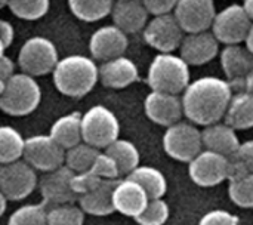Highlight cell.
Here are the masks:
<instances>
[{"label":"cell","instance_id":"obj_1","mask_svg":"<svg viewBox=\"0 0 253 225\" xmlns=\"http://www.w3.org/2000/svg\"><path fill=\"white\" fill-rule=\"evenodd\" d=\"M234 90L231 85L219 77L205 76L190 82L182 92L184 117L191 123L208 126L224 119Z\"/></svg>","mask_w":253,"mask_h":225},{"label":"cell","instance_id":"obj_2","mask_svg":"<svg viewBox=\"0 0 253 225\" xmlns=\"http://www.w3.org/2000/svg\"><path fill=\"white\" fill-rule=\"evenodd\" d=\"M52 76L59 93L70 98H83L99 82V67L93 58L68 55L58 61Z\"/></svg>","mask_w":253,"mask_h":225},{"label":"cell","instance_id":"obj_3","mask_svg":"<svg viewBox=\"0 0 253 225\" xmlns=\"http://www.w3.org/2000/svg\"><path fill=\"white\" fill-rule=\"evenodd\" d=\"M190 65L173 52H159L148 67L147 83L151 90L181 95L188 86Z\"/></svg>","mask_w":253,"mask_h":225},{"label":"cell","instance_id":"obj_4","mask_svg":"<svg viewBox=\"0 0 253 225\" xmlns=\"http://www.w3.org/2000/svg\"><path fill=\"white\" fill-rule=\"evenodd\" d=\"M42 89L36 77L25 73H13L0 95V110L13 117L28 116L40 105Z\"/></svg>","mask_w":253,"mask_h":225},{"label":"cell","instance_id":"obj_5","mask_svg":"<svg viewBox=\"0 0 253 225\" xmlns=\"http://www.w3.org/2000/svg\"><path fill=\"white\" fill-rule=\"evenodd\" d=\"M120 123L117 116L105 105H93L82 116L83 142L95 148H107L119 138Z\"/></svg>","mask_w":253,"mask_h":225},{"label":"cell","instance_id":"obj_6","mask_svg":"<svg viewBox=\"0 0 253 225\" xmlns=\"http://www.w3.org/2000/svg\"><path fill=\"white\" fill-rule=\"evenodd\" d=\"M58 61L59 56L56 46L52 40L43 36L30 37L18 52V65L21 71L33 77L52 73Z\"/></svg>","mask_w":253,"mask_h":225},{"label":"cell","instance_id":"obj_7","mask_svg":"<svg viewBox=\"0 0 253 225\" xmlns=\"http://www.w3.org/2000/svg\"><path fill=\"white\" fill-rule=\"evenodd\" d=\"M163 148L169 157L188 163L203 150L202 131H199L191 122L179 120L166 128Z\"/></svg>","mask_w":253,"mask_h":225},{"label":"cell","instance_id":"obj_8","mask_svg":"<svg viewBox=\"0 0 253 225\" xmlns=\"http://www.w3.org/2000/svg\"><path fill=\"white\" fill-rule=\"evenodd\" d=\"M234 162L211 150H202L188 162V175L199 187H215L228 181L233 174Z\"/></svg>","mask_w":253,"mask_h":225},{"label":"cell","instance_id":"obj_9","mask_svg":"<svg viewBox=\"0 0 253 225\" xmlns=\"http://www.w3.org/2000/svg\"><path fill=\"white\" fill-rule=\"evenodd\" d=\"M252 24L243 4L234 3L216 12L211 28L219 43L240 45L246 40Z\"/></svg>","mask_w":253,"mask_h":225},{"label":"cell","instance_id":"obj_10","mask_svg":"<svg viewBox=\"0 0 253 225\" xmlns=\"http://www.w3.org/2000/svg\"><path fill=\"white\" fill-rule=\"evenodd\" d=\"M37 187L36 171L25 160L0 165V191L7 200H24Z\"/></svg>","mask_w":253,"mask_h":225},{"label":"cell","instance_id":"obj_11","mask_svg":"<svg viewBox=\"0 0 253 225\" xmlns=\"http://www.w3.org/2000/svg\"><path fill=\"white\" fill-rule=\"evenodd\" d=\"M22 157L34 171L50 172L64 165L65 150L50 135H34L25 139Z\"/></svg>","mask_w":253,"mask_h":225},{"label":"cell","instance_id":"obj_12","mask_svg":"<svg viewBox=\"0 0 253 225\" xmlns=\"http://www.w3.org/2000/svg\"><path fill=\"white\" fill-rule=\"evenodd\" d=\"M144 40L159 52H173L179 49L185 36L173 13L156 15L142 30Z\"/></svg>","mask_w":253,"mask_h":225},{"label":"cell","instance_id":"obj_13","mask_svg":"<svg viewBox=\"0 0 253 225\" xmlns=\"http://www.w3.org/2000/svg\"><path fill=\"white\" fill-rule=\"evenodd\" d=\"M172 13L185 34L208 31L216 15L215 0H178Z\"/></svg>","mask_w":253,"mask_h":225},{"label":"cell","instance_id":"obj_14","mask_svg":"<svg viewBox=\"0 0 253 225\" xmlns=\"http://www.w3.org/2000/svg\"><path fill=\"white\" fill-rule=\"evenodd\" d=\"M74 172L68 169L65 165L46 172L40 180V194L43 199V205L49 209L53 206L73 203L77 200V194L71 187V180Z\"/></svg>","mask_w":253,"mask_h":225},{"label":"cell","instance_id":"obj_15","mask_svg":"<svg viewBox=\"0 0 253 225\" xmlns=\"http://www.w3.org/2000/svg\"><path fill=\"white\" fill-rule=\"evenodd\" d=\"M144 111L153 123L165 128L182 120L184 117L181 96L157 90H151L145 96Z\"/></svg>","mask_w":253,"mask_h":225},{"label":"cell","instance_id":"obj_16","mask_svg":"<svg viewBox=\"0 0 253 225\" xmlns=\"http://www.w3.org/2000/svg\"><path fill=\"white\" fill-rule=\"evenodd\" d=\"M129 46V39L125 31L119 27L104 25L98 28L89 40V50L93 59L98 61H108L117 56L125 55Z\"/></svg>","mask_w":253,"mask_h":225},{"label":"cell","instance_id":"obj_17","mask_svg":"<svg viewBox=\"0 0 253 225\" xmlns=\"http://www.w3.org/2000/svg\"><path fill=\"white\" fill-rule=\"evenodd\" d=\"M222 70L233 90H243V83L253 68V55L242 45H225L219 52Z\"/></svg>","mask_w":253,"mask_h":225},{"label":"cell","instance_id":"obj_18","mask_svg":"<svg viewBox=\"0 0 253 225\" xmlns=\"http://www.w3.org/2000/svg\"><path fill=\"white\" fill-rule=\"evenodd\" d=\"M219 53V42L212 31L188 33L179 46V56L188 65H203L215 59Z\"/></svg>","mask_w":253,"mask_h":225},{"label":"cell","instance_id":"obj_19","mask_svg":"<svg viewBox=\"0 0 253 225\" xmlns=\"http://www.w3.org/2000/svg\"><path fill=\"white\" fill-rule=\"evenodd\" d=\"M145 190L133 180L123 178L117 180L113 190V206L114 212H119L129 218H136L148 203Z\"/></svg>","mask_w":253,"mask_h":225},{"label":"cell","instance_id":"obj_20","mask_svg":"<svg viewBox=\"0 0 253 225\" xmlns=\"http://www.w3.org/2000/svg\"><path fill=\"white\" fill-rule=\"evenodd\" d=\"M138 79L139 70L136 64L125 55L104 61L99 67V82L105 88L125 89L133 85Z\"/></svg>","mask_w":253,"mask_h":225},{"label":"cell","instance_id":"obj_21","mask_svg":"<svg viewBox=\"0 0 253 225\" xmlns=\"http://www.w3.org/2000/svg\"><path fill=\"white\" fill-rule=\"evenodd\" d=\"M202 142L205 150H211L213 153L222 154L231 160L236 157L242 144L236 129H233L225 122L224 123L216 122L205 126V129L202 131Z\"/></svg>","mask_w":253,"mask_h":225},{"label":"cell","instance_id":"obj_22","mask_svg":"<svg viewBox=\"0 0 253 225\" xmlns=\"http://www.w3.org/2000/svg\"><path fill=\"white\" fill-rule=\"evenodd\" d=\"M113 22L126 34H133L148 22V10L141 0H116L111 9Z\"/></svg>","mask_w":253,"mask_h":225},{"label":"cell","instance_id":"obj_23","mask_svg":"<svg viewBox=\"0 0 253 225\" xmlns=\"http://www.w3.org/2000/svg\"><path fill=\"white\" fill-rule=\"evenodd\" d=\"M117 180H102L93 190L77 197L79 206L84 214L93 217H107L114 212L113 190Z\"/></svg>","mask_w":253,"mask_h":225},{"label":"cell","instance_id":"obj_24","mask_svg":"<svg viewBox=\"0 0 253 225\" xmlns=\"http://www.w3.org/2000/svg\"><path fill=\"white\" fill-rule=\"evenodd\" d=\"M224 122L236 131H246L253 128V93L240 90L233 93Z\"/></svg>","mask_w":253,"mask_h":225},{"label":"cell","instance_id":"obj_25","mask_svg":"<svg viewBox=\"0 0 253 225\" xmlns=\"http://www.w3.org/2000/svg\"><path fill=\"white\" fill-rule=\"evenodd\" d=\"M233 174L228 180V197L231 202L243 209L253 208V174L246 172L234 159Z\"/></svg>","mask_w":253,"mask_h":225},{"label":"cell","instance_id":"obj_26","mask_svg":"<svg viewBox=\"0 0 253 225\" xmlns=\"http://www.w3.org/2000/svg\"><path fill=\"white\" fill-rule=\"evenodd\" d=\"M49 135L64 148H71L83 141L82 138V114L70 113L55 120Z\"/></svg>","mask_w":253,"mask_h":225},{"label":"cell","instance_id":"obj_27","mask_svg":"<svg viewBox=\"0 0 253 225\" xmlns=\"http://www.w3.org/2000/svg\"><path fill=\"white\" fill-rule=\"evenodd\" d=\"M127 178L136 181L147 193L148 199H162L168 191V181L162 171L154 166H138Z\"/></svg>","mask_w":253,"mask_h":225},{"label":"cell","instance_id":"obj_28","mask_svg":"<svg viewBox=\"0 0 253 225\" xmlns=\"http://www.w3.org/2000/svg\"><path fill=\"white\" fill-rule=\"evenodd\" d=\"M105 153L110 154L116 160L120 177L122 175L127 177L135 168L139 166V160H141L139 150L136 148V145L133 142H130L127 139L117 138L105 148Z\"/></svg>","mask_w":253,"mask_h":225},{"label":"cell","instance_id":"obj_29","mask_svg":"<svg viewBox=\"0 0 253 225\" xmlns=\"http://www.w3.org/2000/svg\"><path fill=\"white\" fill-rule=\"evenodd\" d=\"M114 0H68L71 13L84 22H96L111 13Z\"/></svg>","mask_w":253,"mask_h":225},{"label":"cell","instance_id":"obj_30","mask_svg":"<svg viewBox=\"0 0 253 225\" xmlns=\"http://www.w3.org/2000/svg\"><path fill=\"white\" fill-rule=\"evenodd\" d=\"M25 139L12 126H0V165L19 160L24 154Z\"/></svg>","mask_w":253,"mask_h":225},{"label":"cell","instance_id":"obj_31","mask_svg":"<svg viewBox=\"0 0 253 225\" xmlns=\"http://www.w3.org/2000/svg\"><path fill=\"white\" fill-rule=\"evenodd\" d=\"M99 154L98 148L86 144V142H80L71 148L65 150V160L64 165L71 169L74 174H80V172H87L90 171L96 156Z\"/></svg>","mask_w":253,"mask_h":225},{"label":"cell","instance_id":"obj_32","mask_svg":"<svg viewBox=\"0 0 253 225\" xmlns=\"http://www.w3.org/2000/svg\"><path fill=\"white\" fill-rule=\"evenodd\" d=\"M7 7L19 19L36 21L49 12L50 0H9Z\"/></svg>","mask_w":253,"mask_h":225},{"label":"cell","instance_id":"obj_33","mask_svg":"<svg viewBox=\"0 0 253 225\" xmlns=\"http://www.w3.org/2000/svg\"><path fill=\"white\" fill-rule=\"evenodd\" d=\"M7 225H47V208L43 203L24 205L13 211Z\"/></svg>","mask_w":253,"mask_h":225},{"label":"cell","instance_id":"obj_34","mask_svg":"<svg viewBox=\"0 0 253 225\" xmlns=\"http://www.w3.org/2000/svg\"><path fill=\"white\" fill-rule=\"evenodd\" d=\"M84 212L80 206L65 203L47 209V225H83Z\"/></svg>","mask_w":253,"mask_h":225},{"label":"cell","instance_id":"obj_35","mask_svg":"<svg viewBox=\"0 0 253 225\" xmlns=\"http://www.w3.org/2000/svg\"><path fill=\"white\" fill-rule=\"evenodd\" d=\"M169 205L162 199H150L144 211L135 218L139 225H165L169 220Z\"/></svg>","mask_w":253,"mask_h":225},{"label":"cell","instance_id":"obj_36","mask_svg":"<svg viewBox=\"0 0 253 225\" xmlns=\"http://www.w3.org/2000/svg\"><path fill=\"white\" fill-rule=\"evenodd\" d=\"M90 172H93L96 177L102 178V180H119L120 178V172L117 168L116 160L107 154V153H99L90 168Z\"/></svg>","mask_w":253,"mask_h":225},{"label":"cell","instance_id":"obj_37","mask_svg":"<svg viewBox=\"0 0 253 225\" xmlns=\"http://www.w3.org/2000/svg\"><path fill=\"white\" fill-rule=\"evenodd\" d=\"M102 181V178L96 177L93 172L87 171V172H80V174H74L73 180H71V187L74 190V193L79 196L93 190L99 182Z\"/></svg>","mask_w":253,"mask_h":225},{"label":"cell","instance_id":"obj_38","mask_svg":"<svg viewBox=\"0 0 253 225\" xmlns=\"http://www.w3.org/2000/svg\"><path fill=\"white\" fill-rule=\"evenodd\" d=\"M199 225H239V218L225 209H215L205 214Z\"/></svg>","mask_w":253,"mask_h":225},{"label":"cell","instance_id":"obj_39","mask_svg":"<svg viewBox=\"0 0 253 225\" xmlns=\"http://www.w3.org/2000/svg\"><path fill=\"white\" fill-rule=\"evenodd\" d=\"M234 160L246 171L253 174V139L242 142Z\"/></svg>","mask_w":253,"mask_h":225},{"label":"cell","instance_id":"obj_40","mask_svg":"<svg viewBox=\"0 0 253 225\" xmlns=\"http://www.w3.org/2000/svg\"><path fill=\"white\" fill-rule=\"evenodd\" d=\"M151 15H165V13H172L178 0H141Z\"/></svg>","mask_w":253,"mask_h":225},{"label":"cell","instance_id":"obj_41","mask_svg":"<svg viewBox=\"0 0 253 225\" xmlns=\"http://www.w3.org/2000/svg\"><path fill=\"white\" fill-rule=\"evenodd\" d=\"M13 37H15L13 25L6 19H0V45L4 49H7L12 45Z\"/></svg>","mask_w":253,"mask_h":225},{"label":"cell","instance_id":"obj_42","mask_svg":"<svg viewBox=\"0 0 253 225\" xmlns=\"http://www.w3.org/2000/svg\"><path fill=\"white\" fill-rule=\"evenodd\" d=\"M13 70H15L13 62L4 53L0 55V79L6 82L13 74Z\"/></svg>","mask_w":253,"mask_h":225},{"label":"cell","instance_id":"obj_43","mask_svg":"<svg viewBox=\"0 0 253 225\" xmlns=\"http://www.w3.org/2000/svg\"><path fill=\"white\" fill-rule=\"evenodd\" d=\"M243 90H248V92H252L253 93V68L251 70V73L248 74V77L245 79V83H243Z\"/></svg>","mask_w":253,"mask_h":225},{"label":"cell","instance_id":"obj_44","mask_svg":"<svg viewBox=\"0 0 253 225\" xmlns=\"http://www.w3.org/2000/svg\"><path fill=\"white\" fill-rule=\"evenodd\" d=\"M245 43H246V47L249 49V52L253 55V24L251 30H249V33H248V37H246Z\"/></svg>","mask_w":253,"mask_h":225},{"label":"cell","instance_id":"obj_45","mask_svg":"<svg viewBox=\"0 0 253 225\" xmlns=\"http://www.w3.org/2000/svg\"><path fill=\"white\" fill-rule=\"evenodd\" d=\"M243 7H245V10L248 12L249 18L252 19L253 22V0H245V1H243Z\"/></svg>","mask_w":253,"mask_h":225},{"label":"cell","instance_id":"obj_46","mask_svg":"<svg viewBox=\"0 0 253 225\" xmlns=\"http://www.w3.org/2000/svg\"><path fill=\"white\" fill-rule=\"evenodd\" d=\"M6 206H7V199L3 196V193L0 191V217L4 214V211H6Z\"/></svg>","mask_w":253,"mask_h":225},{"label":"cell","instance_id":"obj_47","mask_svg":"<svg viewBox=\"0 0 253 225\" xmlns=\"http://www.w3.org/2000/svg\"><path fill=\"white\" fill-rule=\"evenodd\" d=\"M4 85H6V82L0 79V95H1V93H3V90H4Z\"/></svg>","mask_w":253,"mask_h":225},{"label":"cell","instance_id":"obj_48","mask_svg":"<svg viewBox=\"0 0 253 225\" xmlns=\"http://www.w3.org/2000/svg\"><path fill=\"white\" fill-rule=\"evenodd\" d=\"M7 4H9V0H0V9L6 7Z\"/></svg>","mask_w":253,"mask_h":225}]
</instances>
